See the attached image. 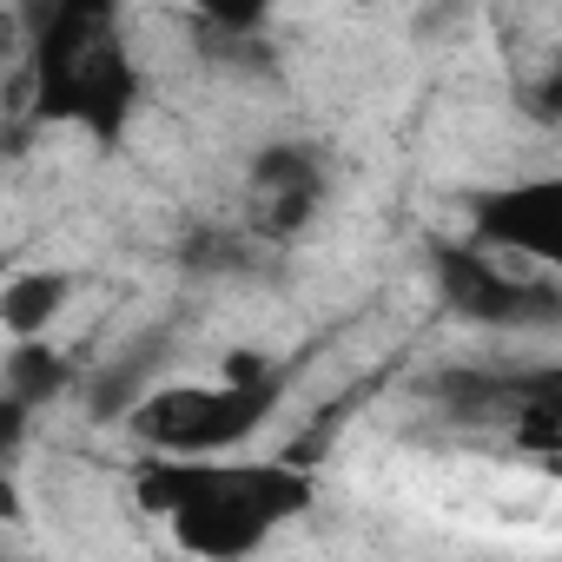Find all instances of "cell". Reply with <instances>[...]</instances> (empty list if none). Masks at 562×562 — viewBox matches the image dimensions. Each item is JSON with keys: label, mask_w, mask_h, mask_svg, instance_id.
I'll use <instances>...</instances> for the list:
<instances>
[{"label": "cell", "mask_w": 562, "mask_h": 562, "mask_svg": "<svg viewBox=\"0 0 562 562\" xmlns=\"http://www.w3.org/2000/svg\"><path fill=\"white\" fill-rule=\"evenodd\" d=\"M133 476H139L133 483L139 509H153L166 522V536L199 562H238V555L265 549L318 496V483L299 463H238V457H212V463H153L146 457Z\"/></svg>", "instance_id": "6da1fadb"}, {"label": "cell", "mask_w": 562, "mask_h": 562, "mask_svg": "<svg viewBox=\"0 0 562 562\" xmlns=\"http://www.w3.org/2000/svg\"><path fill=\"white\" fill-rule=\"evenodd\" d=\"M278 397H285L278 364L245 351V358H225L218 378L153 384L126 411V430L153 463H212V457H238V443L278 411Z\"/></svg>", "instance_id": "7a4b0ae2"}, {"label": "cell", "mask_w": 562, "mask_h": 562, "mask_svg": "<svg viewBox=\"0 0 562 562\" xmlns=\"http://www.w3.org/2000/svg\"><path fill=\"white\" fill-rule=\"evenodd\" d=\"M74 292H80V278L60 271V265H27V271H14L8 285H0V338H8V345H47L54 325L67 318Z\"/></svg>", "instance_id": "3957f363"}]
</instances>
